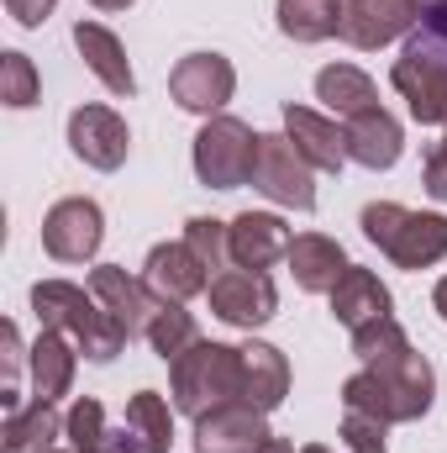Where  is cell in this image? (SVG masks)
Wrapping results in <instances>:
<instances>
[{"mask_svg": "<svg viewBox=\"0 0 447 453\" xmlns=\"http://www.w3.org/2000/svg\"><path fill=\"white\" fill-rule=\"evenodd\" d=\"M174 401L158 390H137L126 401L121 427H106V406L95 395H80L64 417V438L74 453H169L174 443Z\"/></svg>", "mask_w": 447, "mask_h": 453, "instance_id": "cell-1", "label": "cell"}, {"mask_svg": "<svg viewBox=\"0 0 447 453\" xmlns=\"http://www.w3.org/2000/svg\"><path fill=\"white\" fill-rule=\"evenodd\" d=\"M432 395H437V374L432 364L416 353V348H400L395 358H379V364H363L358 374H347L342 385V406L358 411V417H374L384 427L395 422H421L432 411Z\"/></svg>", "mask_w": 447, "mask_h": 453, "instance_id": "cell-2", "label": "cell"}, {"mask_svg": "<svg viewBox=\"0 0 447 453\" xmlns=\"http://www.w3.org/2000/svg\"><path fill=\"white\" fill-rule=\"evenodd\" d=\"M32 311H37L42 327L69 333L90 364H111L116 353L132 342V333L95 301V290H80L69 280H37L32 285Z\"/></svg>", "mask_w": 447, "mask_h": 453, "instance_id": "cell-3", "label": "cell"}, {"mask_svg": "<svg viewBox=\"0 0 447 453\" xmlns=\"http://www.w3.org/2000/svg\"><path fill=\"white\" fill-rule=\"evenodd\" d=\"M358 226L400 269H432V264L447 258V217L443 211H411V206H395V201H368Z\"/></svg>", "mask_w": 447, "mask_h": 453, "instance_id": "cell-4", "label": "cell"}, {"mask_svg": "<svg viewBox=\"0 0 447 453\" xmlns=\"http://www.w3.org/2000/svg\"><path fill=\"white\" fill-rule=\"evenodd\" d=\"M169 401L185 417H206L211 406L242 401V348L231 342H195L169 364Z\"/></svg>", "mask_w": 447, "mask_h": 453, "instance_id": "cell-5", "label": "cell"}, {"mask_svg": "<svg viewBox=\"0 0 447 453\" xmlns=\"http://www.w3.org/2000/svg\"><path fill=\"white\" fill-rule=\"evenodd\" d=\"M258 137L247 121L237 116H206V127L195 132V174L201 185L211 190H237L253 180V164H258Z\"/></svg>", "mask_w": 447, "mask_h": 453, "instance_id": "cell-6", "label": "cell"}, {"mask_svg": "<svg viewBox=\"0 0 447 453\" xmlns=\"http://www.w3.org/2000/svg\"><path fill=\"white\" fill-rule=\"evenodd\" d=\"M253 190H258V196H269L274 206L316 211V164L290 142V132H263V137H258Z\"/></svg>", "mask_w": 447, "mask_h": 453, "instance_id": "cell-7", "label": "cell"}, {"mask_svg": "<svg viewBox=\"0 0 447 453\" xmlns=\"http://www.w3.org/2000/svg\"><path fill=\"white\" fill-rule=\"evenodd\" d=\"M101 242H106V211L90 196H64V201L48 206V217H42V248H48V258L85 264V258L101 253Z\"/></svg>", "mask_w": 447, "mask_h": 453, "instance_id": "cell-8", "label": "cell"}, {"mask_svg": "<svg viewBox=\"0 0 447 453\" xmlns=\"http://www.w3.org/2000/svg\"><path fill=\"white\" fill-rule=\"evenodd\" d=\"M390 85L400 90V101L421 127H447V58L427 42H411L405 58H395Z\"/></svg>", "mask_w": 447, "mask_h": 453, "instance_id": "cell-9", "label": "cell"}, {"mask_svg": "<svg viewBox=\"0 0 447 453\" xmlns=\"http://www.w3.org/2000/svg\"><path fill=\"white\" fill-rule=\"evenodd\" d=\"M206 296H211V317H222L226 327H242V333L279 317V290L263 269H222Z\"/></svg>", "mask_w": 447, "mask_h": 453, "instance_id": "cell-10", "label": "cell"}, {"mask_svg": "<svg viewBox=\"0 0 447 453\" xmlns=\"http://www.w3.org/2000/svg\"><path fill=\"white\" fill-rule=\"evenodd\" d=\"M169 96L179 111L222 116V106L237 96V69L226 53H185L169 74Z\"/></svg>", "mask_w": 447, "mask_h": 453, "instance_id": "cell-11", "label": "cell"}, {"mask_svg": "<svg viewBox=\"0 0 447 453\" xmlns=\"http://www.w3.org/2000/svg\"><path fill=\"white\" fill-rule=\"evenodd\" d=\"M269 411H258L253 401H226L195 417V453H269Z\"/></svg>", "mask_w": 447, "mask_h": 453, "instance_id": "cell-12", "label": "cell"}, {"mask_svg": "<svg viewBox=\"0 0 447 453\" xmlns=\"http://www.w3.org/2000/svg\"><path fill=\"white\" fill-rule=\"evenodd\" d=\"M421 21V0H342V42L358 53H379Z\"/></svg>", "mask_w": 447, "mask_h": 453, "instance_id": "cell-13", "label": "cell"}, {"mask_svg": "<svg viewBox=\"0 0 447 453\" xmlns=\"http://www.w3.org/2000/svg\"><path fill=\"white\" fill-rule=\"evenodd\" d=\"M69 148L90 169L116 174L126 164V153H132V132H126V121L111 106H80V111L69 116Z\"/></svg>", "mask_w": 447, "mask_h": 453, "instance_id": "cell-14", "label": "cell"}, {"mask_svg": "<svg viewBox=\"0 0 447 453\" xmlns=\"http://www.w3.org/2000/svg\"><path fill=\"white\" fill-rule=\"evenodd\" d=\"M142 280L153 285V296L158 301H195V296H206L211 290V269L195 258V248L179 237V242H158L153 253H148V264H142Z\"/></svg>", "mask_w": 447, "mask_h": 453, "instance_id": "cell-15", "label": "cell"}, {"mask_svg": "<svg viewBox=\"0 0 447 453\" xmlns=\"http://www.w3.org/2000/svg\"><path fill=\"white\" fill-rule=\"evenodd\" d=\"M90 290H95V301L111 311L132 338H142L148 322H153V311L163 306V301L153 296V285L137 280V274H126L121 264H101V269H90Z\"/></svg>", "mask_w": 447, "mask_h": 453, "instance_id": "cell-16", "label": "cell"}, {"mask_svg": "<svg viewBox=\"0 0 447 453\" xmlns=\"http://www.w3.org/2000/svg\"><path fill=\"white\" fill-rule=\"evenodd\" d=\"M342 142H347V158L352 164H363V169H395L400 164V153H405V127L395 121V116L384 111V106H374V111H358L342 121Z\"/></svg>", "mask_w": 447, "mask_h": 453, "instance_id": "cell-17", "label": "cell"}, {"mask_svg": "<svg viewBox=\"0 0 447 453\" xmlns=\"http://www.w3.org/2000/svg\"><path fill=\"white\" fill-rule=\"evenodd\" d=\"M332 317L347 333H358V327H368V322L395 317V296H390V285H384L374 269L347 264V274L337 280V290H332Z\"/></svg>", "mask_w": 447, "mask_h": 453, "instance_id": "cell-18", "label": "cell"}, {"mask_svg": "<svg viewBox=\"0 0 447 453\" xmlns=\"http://www.w3.org/2000/svg\"><path fill=\"white\" fill-rule=\"evenodd\" d=\"M74 48H80V58H85V69H90L111 96H121V101L137 96V74H132L126 48H121V37H116L111 27H101V21H74Z\"/></svg>", "mask_w": 447, "mask_h": 453, "instance_id": "cell-19", "label": "cell"}, {"mask_svg": "<svg viewBox=\"0 0 447 453\" xmlns=\"http://www.w3.org/2000/svg\"><path fill=\"white\" fill-rule=\"evenodd\" d=\"M290 226L284 217H274V211H242L237 222H231V264L237 269H269V264H279V258H290Z\"/></svg>", "mask_w": 447, "mask_h": 453, "instance_id": "cell-20", "label": "cell"}, {"mask_svg": "<svg viewBox=\"0 0 447 453\" xmlns=\"http://www.w3.org/2000/svg\"><path fill=\"white\" fill-rule=\"evenodd\" d=\"M290 274H295V285L306 290V296H332L337 280L347 274V253H342V242L327 237V232H300L295 242H290Z\"/></svg>", "mask_w": 447, "mask_h": 453, "instance_id": "cell-21", "label": "cell"}, {"mask_svg": "<svg viewBox=\"0 0 447 453\" xmlns=\"http://www.w3.org/2000/svg\"><path fill=\"white\" fill-rule=\"evenodd\" d=\"M284 132H290V142L316 164V174H337V169L347 164V142H342V127H337L332 116L290 101V106H284Z\"/></svg>", "mask_w": 447, "mask_h": 453, "instance_id": "cell-22", "label": "cell"}, {"mask_svg": "<svg viewBox=\"0 0 447 453\" xmlns=\"http://www.w3.org/2000/svg\"><path fill=\"white\" fill-rule=\"evenodd\" d=\"M27 364H32V395L58 401V395H69V385H74V369H80V342L69 338V333L42 327V333H37V342L27 348Z\"/></svg>", "mask_w": 447, "mask_h": 453, "instance_id": "cell-23", "label": "cell"}, {"mask_svg": "<svg viewBox=\"0 0 447 453\" xmlns=\"http://www.w3.org/2000/svg\"><path fill=\"white\" fill-rule=\"evenodd\" d=\"M290 395V358L274 342L247 338L242 342V401H253L258 411H274Z\"/></svg>", "mask_w": 447, "mask_h": 453, "instance_id": "cell-24", "label": "cell"}, {"mask_svg": "<svg viewBox=\"0 0 447 453\" xmlns=\"http://www.w3.org/2000/svg\"><path fill=\"white\" fill-rule=\"evenodd\" d=\"M53 438H64V417L53 401L32 395L27 406L5 411V427H0V453H53Z\"/></svg>", "mask_w": 447, "mask_h": 453, "instance_id": "cell-25", "label": "cell"}, {"mask_svg": "<svg viewBox=\"0 0 447 453\" xmlns=\"http://www.w3.org/2000/svg\"><path fill=\"white\" fill-rule=\"evenodd\" d=\"M316 101L332 116L347 121V116H358V111H374L379 106V90H374V80L358 64H327L316 74Z\"/></svg>", "mask_w": 447, "mask_h": 453, "instance_id": "cell-26", "label": "cell"}, {"mask_svg": "<svg viewBox=\"0 0 447 453\" xmlns=\"http://www.w3.org/2000/svg\"><path fill=\"white\" fill-rule=\"evenodd\" d=\"M274 16L290 42H327L342 32V0H279Z\"/></svg>", "mask_w": 447, "mask_h": 453, "instance_id": "cell-27", "label": "cell"}, {"mask_svg": "<svg viewBox=\"0 0 447 453\" xmlns=\"http://www.w3.org/2000/svg\"><path fill=\"white\" fill-rule=\"evenodd\" d=\"M142 338L153 342V353H158L163 364H174L179 353H190V348L201 342V327H195V311H185V301H163V306L153 311V322H148Z\"/></svg>", "mask_w": 447, "mask_h": 453, "instance_id": "cell-28", "label": "cell"}, {"mask_svg": "<svg viewBox=\"0 0 447 453\" xmlns=\"http://www.w3.org/2000/svg\"><path fill=\"white\" fill-rule=\"evenodd\" d=\"M37 96H42V80H37L32 58L16 53V48H5L0 53V101L11 111H27V106H37Z\"/></svg>", "mask_w": 447, "mask_h": 453, "instance_id": "cell-29", "label": "cell"}, {"mask_svg": "<svg viewBox=\"0 0 447 453\" xmlns=\"http://www.w3.org/2000/svg\"><path fill=\"white\" fill-rule=\"evenodd\" d=\"M185 242L195 248V258H201L211 274H222L226 264H231V222H216V217H190V222H185Z\"/></svg>", "mask_w": 447, "mask_h": 453, "instance_id": "cell-30", "label": "cell"}, {"mask_svg": "<svg viewBox=\"0 0 447 453\" xmlns=\"http://www.w3.org/2000/svg\"><path fill=\"white\" fill-rule=\"evenodd\" d=\"M400 348H411V338H405V327H400L395 317H384V322H368V327H358V333H352V353H358V364L395 358Z\"/></svg>", "mask_w": 447, "mask_h": 453, "instance_id": "cell-31", "label": "cell"}, {"mask_svg": "<svg viewBox=\"0 0 447 453\" xmlns=\"http://www.w3.org/2000/svg\"><path fill=\"white\" fill-rule=\"evenodd\" d=\"M342 443H347V453H384V422L347 411L342 417Z\"/></svg>", "mask_w": 447, "mask_h": 453, "instance_id": "cell-32", "label": "cell"}, {"mask_svg": "<svg viewBox=\"0 0 447 453\" xmlns=\"http://www.w3.org/2000/svg\"><path fill=\"white\" fill-rule=\"evenodd\" d=\"M421 180H427V196L447 206V137L427 153V174H421Z\"/></svg>", "mask_w": 447, "mask_h": 453, "instance_id": "cell-33", "label": "cell"}, {"mask_svg": "<svg viewBox=\"0 0 447 453\" xmlns=\"http://www.w3.org/2000/svg\"><path fill=\"white\" fill-rule=\"evenodd\" d=\"M53 5H58V0H5L11 21H16V27H27V32H32V27H42V21L53 16Z\"/></svg>", "mask_w": 447, "mask_h": 453, "instance_id": "cell-34", "label": "cell"}, {"mask_svg": "<svg viewBox=\"0 0 447 453\" xmlns=\"http://www.w3.org/2000/svg\"><path fill=\"white\" fill-rule=\"evenodd\" d=\"M427 27H432V42H447V5L427 11Z\"/></svg>", "mask_w": 447, "mask_h": 453, "instance_id": "cell-35", "label": "cell"}, {"mask_svg": "<svg viewBox=\"0 0 447 453\" xmlns=\"http://www.w3.org/2000/svg\"><path fill=\"white\" fill-rule=\"evenodd\" d=\"M432 306H437V317L447 322V274L437 280V290H432Z\"/></svg>", "mask_w": 447, "mask_h": 453, "instance_id": "cell-36", "label": "cell"}, {"mask_svg": "<svg viewBox=\"0 0 447 453\" xmlns=\"http://www.w3.org/2000/svg\"><path fill=\"white\" fill-rule=\"evenodd\" d=\"M95 11H126V5H137V0H90Z\"/></svg>", "mask_w": 447, "mask_h": 453, "instance_id": "cell-37", "label": "cell"}, {"mask_svg": "<svg viewBox=\"0 0 447 453\" xmlns=\"http://www.w3.org/2000/svg\"><path fill=\"white\" fill-rule=\"evenodd\" d=\"M269 453H300V449H295V443H284V438H274V443H269Z\"/></svg>", "mask_w": 447, "mask_h": 453, "instance_id": "cell-38", "label": "cell"}, {"mask_svg": "<svg viewBox=\"0 0 447 453\" xmlns=\"http://www.w3.org/2000/svg\"><path fill=\"white\" fill-rule=\"evenodd\" d=\"M300 453H332V449H327V443H306Z\"/></svg>", "mask_w": 447, "mask_h": 453, "instance_id": "cell-39", "label": "cell"}, {"mask_svg": "<svg viewBox=\"0 0 447 453\" xmlns=\"http://www.w3.org/2000/svg\"><path fill=\"white\" fill-rule=\"evenodd\" d=\"M53 453H58V449H53ZM69 453H74V449H69Z\"/></svg>", "mask_w": 447, "mask_h": 453, "instance_id": "cell-40", "label": "cell"}]
</instances>
